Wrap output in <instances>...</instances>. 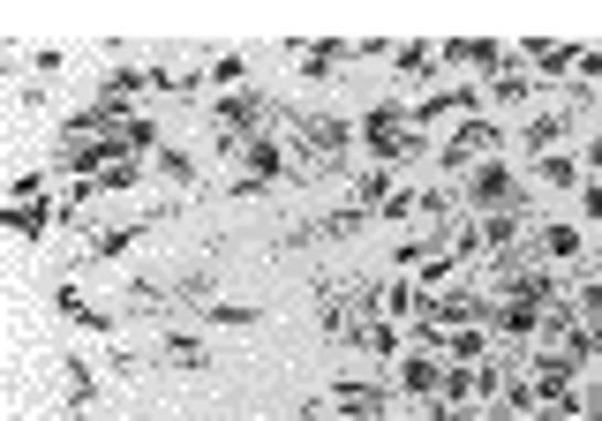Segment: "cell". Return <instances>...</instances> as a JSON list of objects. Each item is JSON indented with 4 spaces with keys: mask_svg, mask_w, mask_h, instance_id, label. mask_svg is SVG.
Here are the masks:
<instances>
[{
    "mask_svg": "<svg viewBox=\"0 0 602 421\" xmlns=\"http://www.w3.org/2000/svg\"><path fill=\"white\" fill-rule=\"evenodd\" d=\"M346 143H354V128L340 121V114H309V121H294V166H340Z\"/></svg>",
    "mask_w": 602,
    "mask_h": 421,
    "instance_id": "6da1fadb",
    "label": "cell"
},
{
    "mask_svg": "<svg viewBox=\"0 0 602 421\" xmlns=\"http://www.w3.org/2000/svg\"><path fill=\"white\" fill-rule=\"evenodd\" d=\"M467 204L482 210V218H519V210H527V188L513 181V166L482 159V166L467 173Z\"/></svg>",
    "mask_w": 602,
    "mask_h": 421,
    "instance_id": "7a4b0ae2",
    "label": "cell"
},
{
    "mask_svg": "<svg viewBox=\"0 0 602 421\" xmlns=\"http://www.w3.org/2000/svg\"><path fill=\"white\" fill-rule=\"evenodd\" d=\"M362 143H369L377 159H407V151H422V128H415V114H399V106H377V114L362 121Z\"/></svg>",
    "mask_w": 602,
    "mask_h": 421,
    "instance_id": "3957f363",
    "label": "cell"
},
{
    "mask_svg": "<svg viewBox=\"0 0 602 421\" xmlns=\"http://www.w3.org/2000/svg\"><path fill=\"white\" fill-rule=\"evenodd\" d=\"M377 287H369V279H362V287H332V294H324V332L332 338H362V324H369V309H377Z\"/></svg>",
    "mask_w": 602,
    "mask_h": 421,
    "instance_id": "277c9868",
    "label": "cell"
},
{
    "mask_svg": "<svg viewBox=\"0 0 602 421\" xmlns=\"http://www.w3.org/2000/svg\"><path fill=\"white\" fill-rule=\"evenodd\" d=\"M257 121H264V98H257V90H226V98L212 106V128H218V143H226V151H241L249 136H264Z\"/></svg>",
    "mask_w": 602,
    "mask_h": 421,
    "instance_id": "5b68a950",
    "label": "cell"
},
{
    "mask_svg": "<svg viewBox=\"0 0 602 421\" xmlns=\"http://www.w3.org/2000/svg\"><path fill=\"white\" fill-rule=\"evenodd\" d=\"M316 414H346V421H385V391H377V384H332V391H324V407H316Z\"/></svg>",
    "mask_w": 602,
    "mask_h": 421,
    "instance_id": "8992f818",
    "label": "cell"
},
{
    "mask_svg": "<svg viewBox=\"0 0 602 421\" xmlns=\"http://www.w3.org/2000/svg\"><path fill=\"white\" fill-rule=\"evenodd\" d=\"M572 369H580L572 354H535V361H527V377H535V399H542V407H565V399H572Z\"/></svg>",
    "mask_w": 602,
    "mask_h": 421,
    "instance_id": "52a82bcc",
    "label": "cell"
},
{
    "mask_svg": "<svg viewBox=\"0 0 602 421\" xmlns=\"http://www.w3.org/2000/svg\"><path fill=\"white\" fill-rule=\"evenodd\" d=\"M490 151H497V128H490V121H482V114H474V121L460 128L452 143H444V166H452V173H474V166H482V159H490Z\"/></svg>",
    "mask_w": 602,
    "mask_h": 421,
    "instance_id": "ba28073f",
    "label": "cell"
},
{
    "mask_svg": "<svg viewBox=\"0 0 602 421\" xmlns=\"http://www.w3.org/2000/svg\"><path fill=\"white\" fill-rule=\"evenodd\" d=\"M558 309V301H550ZM542 301H490V332H505V338H542V316H550Z\"/></svg>",
    "mask_w": 602,
    "mask_h": 421,
    "instance_id": "9c48e42d",
    "label": "cell"
},
{
    "mask_svg": "<svg viewBox=\"0 0 602 421\" xmlns=\"http://www.w3.org/2000/svg\"><path fill=\"white\" fill-rule=\"evenodd\" d=\"M399 391H407V399H437V391H444V361L422 354V346L399 354Z\"/></svg>",
    "mask_w": 602,
    "mask_h": 421,
    "instance_id": "30bf717a",
    "label": "cell"
},
{
    "mask_svg": "<svg viewBox=\"0 0 602 421\" xmlns=\"http://www.w3.org/2000/svg\"><path fill=\"white\" fill-rule=\"evenodd\" d=\"M234 159H241V181H271V173H287V151H279L271 136H249Z\"/></svg>",
    "mask_w": 602,
    "mask_h": 421,
    "instance_id": "8fae6325",
    "label": "cell"
},
{
    "mask_svg": "<svg viewBox=\"0 0 602 421\" xmlns=\"http://www.w3.org/2000/svg\"><path fill=\"white\" fill-rule=\"evenodd\" d=\"M354 53V45H294V61H301V76H340V61Z\"/></svg>",
    "mask_w": 602,
    "mask_h": 421,
    "instance_id": "7c38bea8",
    "label": "cell"
},
{
    "mask_svg": "<svg viewBox=\"0 0 602 421\" xmlns=\"http://www.w3.org/2000/svg\"><path fill=\"white\" fill-rule=\"evenodd\" d=\"M519 136H527V151H535V159H550V151H558V136H565V114H535Z\"/></svg>",
    "mask_w": 602,
    "mask_h": 421,
    "instance_id": "4fadbf2b",
    "label": "cell"
},
{
    "mask_svg": "<svg viewBox=\"0 0 602 421\" xmlns=\"http://www.w3.org/2000/svg\"><path fill=\"white\" fill-rule=\"evenodd\" d=\"M535 249H542V263H572V256H580V226H542Z\"/></svg>",
    "mask_w": 602,
    "mask_h": 421,
    "instance_id": "5bb4252c",
    "label": "cell"
},
{
    "mask_svg": "<svg viewBox=\"0 0 602 421\" xmlns=\"http://www.w3.org/2000/svg\"><path fill=\"white\" fill-rule=\"evenodd\" d=\"M391 61H399V76H407V84H430V76H437V45H399Z\"/></svg>",
    "mask_w": 602,
    "mask_h": 421,
    "instance_id": "9a60e30c",
    "label": "cell"
},
{
    "mask_svg": "<svg viewBox=\"0 0 602 421\" xmlns=\"http://www.w3.org/2000/svg\"><path fill=\"white\" fill-rule=\"evenodd\" d=\"M121 249H136V226H106V234L90 241V256H106V263H114Z\"/></svg>",
    "mask_w": 602,
    "mask_h": 421,
    "instance_id": "2e32d148",
    "label": "cell"
},
{
    "mask_svg": "<svg viewBox=\"0 0 602 421\" xmlns=\"http://www.w3.org/2000/svg\"><path fill=\"white\" fill-rule=\"evenodd\" d=\"M159 173L181 181V188H196V159H189V151H159Z\"/></svg>",
    "mask_w": 602,
    "mask_h": 421,
    "instance_id": "e0dca14e",
    "label": "cell"
},
{
    "mask_svg": "<svg viewBox=\"0 0 602 421\" xmlns=\"http://www.w3.org/2000/svg\"><path fill=\"white\" fill-rule=\"evenodd\" d=\"M121 143H129V151H151V143H159V121L129 114V121H121Z\"/></svg>",
    "mask_w": 602,
    "mask_h": 421,
    "instance_id": "ac0fdd59",
    "label": "cell"
},
{
    "mask_svg": "<svg viewBox=\"0 0 602 421\" xmlns=\"http://www.w3.org/2000/svg\"><path fill=\"white\" fill-rule=\"evenodd\" d=\"M362 346H369V354H391V346H399L391 316H369V324H362Z\"/></svg>",
    "mask_w": 602,
    "mask_h": 421,
    "instance_id": "d6986e66",
    "label": "cell"
},
{
    "mask_svg": "<svg viewBox=\"0 0 602 421\" xmlns=\"http://www.w3.org/2000/svg\"><path fill=\"white\" fill-rule=\"evenodd\" d=\"M166 361H173V369H196V361H204V346H196V338H166Z\"/></svg>",
    "mask_w": 602,
    "mask_h": 421,
    "instance_id": "ffe728a7",
    "label": "cell"
},
{
    "mask_svg": "<svg viewBox=\"0 0 602 421\" xmlns=\"http://www.w3.org/2000/svg\"><path fill=\"white\" fill-rule=\"evenodd\" d=\"M542 188H572V159L550 151V159H542Z\"/></svg>",
    "mask_w": 602,
    "mask_h": 421,
    "instance_id": "44dd1931",
    "label": "cell"
},
{
    "mask_svg": "<svg viewBox=\"0 0 602 421\" xmlns=\"http://www.w3.org/2000/svg\"><path fill=\"white\" fill-rule=\"evenodd\" d=\"M204 76H212V84H241V53H218Z\"/></svg>",
    "mask_w": 602,
    "mask_h": 421,
    "instance_id": "7402d4cb",
    "label": "cell"
},
{
    "mask_svg": "<svg viewBox=\"0 0 602 421\" xmlns=\"http://www.w3.org/2000/svg\"><path fill=\"white\" fill-rule=\"evenodd\" d=\"M257 309H241V301H212V324H249Z\"/></svg>",
    "mask_w": 602,
    "mask_h": 421,
    "instance_id": "603a6c76",
    "label": "cell"
},
{
    "mask_svg": "<svg viewBox=\"0 0 602 421\" xmlns=\"http://www.w3.org/2000/svg\"><path fill=\"white\" fill-rule=\"evenodd\" d=\"M430 421H474V407H452V399H444V407H430Z\"/></svg>",
    "mask_w": 602,
    "mask_h": 421,
    "instance_id": "cb8c5ba5",
    "label": "cell"
},
{
    "mask_svg": "<svg viewBox=\"0 0 602 421\" xmlns=\"http://www.w3.org/2000/svg\"><path fill=\"white\" fill-rule=\"evenodd\" d=\"M580 210H588V218H602V181H595V188H580Z\"/></svg>",
    "mask_w": 602,
    "mask_h": 421,
    "instance_id": "d4e9b609",
    "label": "cell"
},
{
    "mask_svg": "<svg viewBox=\"0 0 602 421\" xmlns=\"http://www.w3.org/2000/svg\"><path fill=\"white\" fill-rule=\"evenodd\" d=\"M588 166H595V181H602V143H595V151H588Z\"/></svg>",
    "mask_w": 602,
    "mask_h": 421,
    "instance_id": "484cf974",
    "label": "cell"
}]
</instances>
